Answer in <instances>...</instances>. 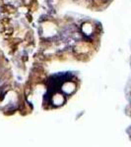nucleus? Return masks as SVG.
<instances>
[{"label": "nucleus", "instance_id": "obj_2", "mask_svg": "<svg viewBox=\"0 0 131 147\" xmlns=\"http://www.w3.org/2000/svg\"><path fill=\"white\" fill-rule=\"evenodd\" d=\"M49 100H50V104L52 106H54V107H60L66 101L65 94L62 91H56L54 93H52Z\"/></svg>", "mask_w": 131, "mask_h": 147}, {"label": "nucleus", "instance_id": "obj_1", "mask_svg": "<svg viewBox=\"0 0 131 147\" xmlns=\"http://www.w3.org/2000/svg\"><path fill=\"white\" fill-rule=\"evenodd\" d=\"M58 30H57V27L54 25L53 23L51 22H46L44 24H42V34L44 37L48 38V37H52L54 36Z\"/></svg>", "mask_w": 131, "mask_h": 147}, {"label": "nucleus", "instance_id": "obj_3", "mask_svg": "<svg viewBox=\"0 0 131 147\" xmlns=\"http://www.w3.org/2000/svg\"><path fill=\"white\" fill-rule=\"evenodd\" d=\"M77 89V85L72 80H66V82H63L62 84L60 86V90L63 92L65 95H71L76 91Z\"/></svg>", "mask_w": 131, "mask_h": 147}, {"label": "nucleus", "instance_id": "obj_4", "mask_svg": "<svg viewBox=\"0 0 131 147\" xmlns=\"http://www.w3.org/2000/svg\"><path fill=\"white\" fill-rule=\"evenodd\" d=\"M94 30H95L94 25L90 22H85L81 26V32H82V34L87 37L94 34Z\"/></svg>", "mask_w": 131, "mask_h": 147}, {"label": "nucleus", "instance_id": "obj_5", "mask_svg": "<svg viewBox=\"0 0 131 147\" xmlns=\"http://www.w3.org/2000/svg\"><path fill=\"white\" fill-rule=\"evenodd\" d=\"M130 101H131V94H130Z\"/></svg>", "mask_w": 131, "mask_h": 147}]
</instances>
